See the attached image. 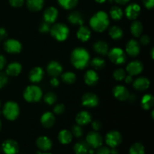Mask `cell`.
Wrapping results in <instances>:
<instances>
[{"label": "cell", "instance_id": "cell-1", "mask_svg": "<svg viewBox=\"0 0 154 154\" xmlns=\"http://www.w3.org/2000/svg\"><path fill=\"white\" fill-rule=\"evenodd\" d=\"M90 61V54L84 48H75L71 54V62L74 67L78 69H84Z\"/></svg>", "mask_w": 154, "mask_h": 154}, {"label": "cell", "instance_id": "cell-2", "mask_svg": "<svg viewBox=\"0 0 154 154\" xmlns=\"http://www.w3.org/2000/svg\"><path fill=\"white\" fill-rule=\"evenodd\" d=\"M90 25L93 30L98 32L105 31L109 26L108 14L102 11H98L90 18Z\"/></svg>", "mask_w": 154, "mask_h": 154}, {"label": "cell", "instance_id": "cell-3", "mask_svg": "<svg viewBox=\"0 0 154 154\" xmlns=\"http://www.w3.org/2000/svg\"><path fill=\"white\" fill-rule=\"evenodd\" d=\"M50 32L51 35L59 42L66 40L69 34V29L67 26L62 23H57L53 26Z\"/></svg>", "mask_w": 154, "mask_h": 154}, {"label": "cell", "instance_id": "cell-4", "mask_svg": "<svg viewBox=\"0 0 154 154\" xmlns=\"http://www.w3.org/2000/svg\"><path fill=\"white\" fill-rule=\"evenodd\" d=\"M42 96V91L38 86L30 85L26 88L23 97L28 102H37Z\"/></svg>", "mask_w": 154, "mask_h": 154}, {"label": "cell", "instance_id": "cell-5", "mask_svg": "<svg viewBox=\"0 0 154 154\" xmlns=\"http://www.w3.org/2000/svg\"><path fill=\"white\" fill-rule=\"evenodd\" d=\"M3 114L8 120H14L17 118L20 114V108L17 104L14 102L9 101L5 104L3 107Z\"/></svg>", "mask_w": 154, "mask_h": 154}, {"label": "cell", "instance_id": "cell-6", "mask_svg": "<svg viewBox=\"0 0 154 154\" xmlns=\"http://www.w3.org/2000/svg\"><path fill=\"white\" fill-rule=\"evenodd\" d=\"M108 54L110 60L115 65H122L126 62V55L121 48H113Z\"/></svg>", "mask_w": 154, "mask_h": 154}, {"label": "cell", "instance_id": "cell-7", "mask_svg": "<svg viewBox=\"0 0 154 154\" xmlns=\"http://www.w3.org/2000/svg\"><path fill=\"white\" fill-rule=\"evenodd\" d=\"M106 144L111 148L117 147L122 142V135L117 131H110L105 136Z\"/></svg>", "mask_w": 154, "mask_h": 154}, {"label": "cell", "instance_id": "cell-8", "mask_svg": "<svg viewBox=\"0 0 154 154\" xmlns=\"http://www.w3.org/2000/svg\"><path fill=\"white\" fill-rule=\"evenodd\" d=\"M86 142L88 144L90 147L98 148L102 146L103 139L100 134L93 131V132H90L87 134V137H86Z\"/></svg>", "mask_w": 154, "mask_h": 154}, {"label": "cell", "instance_id": "cell-9", "mask_svg": "<svg viewBox=\"0 0 154 154\" xmlns=\"http://www.w3.org/2000/svg\"><path fill=\"white\" fill-rule=\"evenodd\" d=\"M82 105L87 108H95L99 105V98L95 93H87L82 96Z\"/></svg>", "mask_w": 154, "mask_h": 154}, {"label": "cell", "instance_id": "cell-10", "mask_svg": "<svg viewBox=\"0 0 154 154\" xmlns=\"http://www.w3.org/2000/svg\"><path fill=\"white\" fill-rule=\"evenodd\" d=\"M4 48L6 52L10 54H18L22 49V45L16 39H8L4 44Z\"/></svg>", "mask_w": 154, "mask_h": 154}, {"label": "cell", "instance_id": "cell-11", "mask_svg": "<svg viewBox=\"0 0 154 154\" xmlns=\"http://www.w3.org/2000/svg\"><path fill=\"white\" fill-rule=\"evenodd\" d=\"M2 150L5 154H17L19 151V145L14 140L8 139L3 142Z\"/></svg>", "mask_w": 154, "mask_h": 154}, {"label": "cell", "instance_id": "cell-12", "mask_svg": "<svg viewBox=\"0 0 154 154\" xmlns=\"http://www.w3.org/2000/svg\"><path fill=\"white\" fill-rule=\"evenodd\" d=\"M114 97L120 101H126L129 97V93L127 89L122 85H117L113 89Z\"/></svg>", "mask_w": 154, "mask_h": 154}, {"label": "cell", "instance_id": "cell-13", "mask_svg": "<svg viewBox=\"0 0 154 154\" xmlns=\"http://www.w3.org/2000/svg\"><path fill=\"white\" fill-rule=\"evenodd\" d=\"M143 68H144V66H143L142 63L138 61V60H135V61L131 62L127 65L126 72L129 75L133 76V75H139L143 71Z\"/></svg>", "mask_w": 154, "mask_h": 154}, {"label": "cell", "instance_id": "cell-14", "mask_svg": "<svg viewBox=\"0 0 154 154\" xmlns=\"http://www.w3.org/2000/svg\"><path fill=\"white\" fill-rule=\"evenodd\" d=\"M141 7L138 4L132 3L129 5L126 8V16L129 20H135L140 14Z\"/></svg>", "mask_w": 154, "mask_h": 154}, {"label": "cell", "instance_id": "cell-15", "mask_svg": "<svg viewBox=\"0 0 154 154\" xmlns=\"http://www.w3.org/2000/svg\"><path fill=\"white\" fill-rule=\"evenodd\" d=\"M126 51L130 57H137L140 53V45L138 42L134 39L129 41L126 45Z\"/></svg>", "mask_w": 154, "mask_h": 154}, {"label": "cell", "instance_id": "cell-16", "mask_svg": "<svg viewBox=\"0 0 154 154\" xmlns=\"http://www.w3.org/2000/svg\"><path fill=\"white\" fill-rule=\"evenodd\" d=\"M47 72H48V75L55 78V77L59 76L62 73L63 67L58 62L52 61L47 66Z\"/></svg>", "mask_w": 154, "mask_h": 154}, {"label": "cell", "instance_id": "cell-17", "mask_svg": "<svg viewBox=\"0 0 154 154\" xmlns=\"http://www.w3.org/2000/svg\"><path fill=\"white\" fill-rule=\"evenodd\" d=\"M44 20L48 23H54L58 17V11L55 7H49L44 12Z\"/></svg>", "mask_w": 154, "mask_h": 154}, {"label": "cell", "instance_id": "cell-18", "mask_svg": "<svg viewBox=\"0 0 154 154\" xmlns=\"http://www.w3.org/2000/svg\"><path fill=\"white\" fill-rule=\"evenodd\" d=\"M36 145L43 151H48L51 149L53 145L52 141L47 136H40L36 140Z\"/></svg>", "mask_w": 154, "mask_h": 154}, {"label": "cell", "instance_id": "cell-19", "mask_svg": "<svg viewBox=\"0 0 154 154\" xmlns=\"http://www.w3.org/2000/svg\"><path fill=\"white\" fill-rule=\"evenodd\" d=\"M44 75H45V72L42 68L35 67L29 72V78L31 82L38 83L42 80Z\"/></svg>", "mask_w": 154, "mask_h": 154}, {"label": "cell", "instance_id": "cell-20", "mask_svg": "<svg viewBox=\"0 0 154 154\" xmlns=\"http://www.w3.org/2000/svg\"><path fill=\"white\" fill-rule=\"evenodd\" d=\"M150 82L145 77H140L133 82V87L138 91H144L150 87Z\"/></svg>", "mask_w": 154, "mask_h": 154}, {"label": "cell", "instance_id": "cell-21", "mask_svg": "<svg viewBox=\"0 0 154 154\" xmlns=\"http://www.w3.org/2000/svg\"><path fill=\"white\" fill-rule=\"evenodd\" d=\"M41 123L45 128H51L55 123V117L51 112H45L41 117Z\"/></svg>", "mask_w": 154, "mask_h": 154}, {"label": "cell", "instance_id": "cell-22", "mask_svg": "<svg viewBox=\"0 0 154 154\" xmlns=\"http://www.w3.org/2000/svg\"><path fill=\"white\" fill-rule=\"evenodd\" d=\"M91 115L88 111H82L78 113L76 116V118H75L77 123L80 126H85V125L88 124L91 121Z\"/></svg>", "mask_w": 154, "mask_h": 154}, {"label": "cell", "instance_id": "cell-23", "mask_svg": "<svg viewBox=\"0 0 154 154\" xmlns=\"http://www.w3.org/2000/svg\"><path fill=\"white\" fill-rule=\"evenodd\" d=\"M98 81H99V76L94 70H88L84 75V81L87 85H96Z\"/></svg>", "mask_w": 154, "mask_h": 154}, {"label": "cell", "instance_id": "cell-24", "mask_svg": "<svg viewBox=\"0 0 154 154\" xmlns=\"http://www.w3.org/2000/svg\"><path fill=\"white\" fill-rule=\"evenodd\" d=\"M22 70V66L19 63L14 62L8 66L6 74L9 76H17Z\"/></svg>", "mask_w": 154, "mask_h": 154}, {"label": "cell", "instance_id": "cell-25", "mask_svg": "<svg viewBox=\"0 0 154 154\" xmlns=\"http://www.w3.org/2000/svg\"><path fill=\"white\" fill-rule=\"evenodd\" d=\"M93 50L98 54L105 56L108 53V45L104 41H98L93 45Z\"/></svg>", "mask_w": 154, "mask_h": 154}, {"label": "cell", "instance_id": "cell-26", "mask_svg": "<svg viewBox=\"0 0 154 154\" xmlns=\"http://www.w3.org/2000/svg\"><path fill=\"white\" fill-rule=\"evenodd\" d=\"M45 5V0H26L27 8L31 11H38L42 10Z\"/></svg>", "mask_w": 154, "mask_h": 154}, {"label": "cell", "instance_id": "cell-27", "mask_svg": "<svg viewBox=\"0 0 154 154\" xmlns=\"http://www.w3.org/2000/svg\"><path fill=\"white\" fill-rule=\"evenodd\" d=\"M90 150V146L84 141H78L74 146V151L76 154H87Z\"/></svg>", "mask_w": 154, "mask_h": 154}, {"label": "cell", "instance_id": "cell-28", "mask_svg": "<svg viewBox=\"0 0 154 154\" xmlns=\"http://www.w3.org/2000/svg\"><path fill=\"white\" fill-rule=\"evenodd\" d=\"M77 36L79 40L85 42L90 39V36H91V32L87 26H81L77 32Z\"/></svg>", "mask_w": 154, "mask_h": 154}, {"label": "cell", "instance_id": "cell-29", "mask_svg": "<svg viewBox=\"0 0 154 154\" xmlns=\"http://www.w3.org/2000/svg\"><path fill=\"white\" fill-rule=\"evenodd\" d=\"M72 132L67 129H63L60 132L58 135V139L60 142L63 144H68L72 141Z\"/></svg>", "mask_w": 154, "mask_h": 154}, {"label": "cell", "instance_id": "cell-30", "mask_svg": "<svg viewBox=\"0 0 154 154\" xmlns=\"http://www.w3.org/2000/svg\"><path fill=\"white\" fill-rule=\"evenodd\" d=\"M68 20L73 25L82 26L84 23V20H83L82 16L79 12L77 11L72 12L68 17Z\"/></svg>", "mask_w": 154, "mask_h": 154}, {"label": "cell", "instance_id": "cell-31", "mask_svg": "<svg viewBox=\"0 0 154 154\" xmlns=\"http://www.w3.org/2000/svg\"><path fill=\"white\" fill-rule=\"evenodd\" d=\"M154 98L152 94H146L141 99V106L144 110H149L153 106Z\"/></svg>", "mask_w": 154, "mask_h": 154}, {"label": "cell", "instance_id": "cell-32", "mask_svg": "<svg viewBox=\"0 0 154 154\" xmlns=\"http://www.w3.org/2000/svg\"><path fill=\"white\" fill-rule=\"evenodd\" d=\"M131 32L135 37H140L143 31V25L140 21H134L130 26Z\"/></svg>", "mask_w": 154, "mask_h": 154}, {"label": "cell", "instance_id": "cell-33", "mask_svg": "<svg viewBox=\"0 0 154 154\" xmlns=\"http://www.w3.org/2000/svg\"><path fill=\"white\" fill-rule=\"evenodd\" d=\"M109 35L111 38L114 39V40H118V39H120L123 37V32L120 27L114 26L110 28Z\"/></svg>", "mask_w": 154, "mask_h": 154}, {"label": "cell", "instance_id": "cell-34", "mask_svg": "<svg viewBox=\"0 0 154 154\" xmlns=\"http://www.w3.org/2000/svg\"><path fill=\"white\" fill-rule=\"evenodd\" d=\"M110 15L114 20H120L123 17V12L120 8L117 7V6H113L110 11Z\"/></svg>", "mask_w": 154, "mask_h": 154}, {"label": "cell", "instance_id": "cell-35", "mask_svg": "<svg viewBox=\"0 0 154 154\" xmlns=\"http://www.w3.org/2000/svg\"><path fill=\"white\" fill-rule=\"evenodd\" d=\"M57 1L61 7L67 10L74 8L78 2V0H57Z\"/></svg>", "mask_w": 154, "mask_h": 154}, {"label": "cell", "instance_id": "cell-36", "mask_svg": "<svg viewBox=\"0 0 154 154\" xmlns=\"http://www.w3.org/2000/svg\"><path fill=\"white\" fill-rule=\"evenodd\" d=\"M145 149L144 145L141 143H135L131 146L129 149V154H144Z\"/></svg>", "mask_w": 154, "mask_h": 154}, {"label": "cell", "instance_id": "cell-37", "mask_svg": "<svg viewBox=\"0 0 154 154\" xmlns=\"http://www.w3.org/2000/svg\"><path fill=\"white\" fill-rule=\"evenodd\" d=\"M62 80H63L66 84H74V83L75 82V81H76V75H75V74L73 73V72H65V73L63 74V75H62Z\"/></svg>", "mask_w": 154, "mask_h": 154}, {"label": "cell", "instance_id": "cell-38", "mask_svg": "<svg viewBox=\"0 0 154 154\" xmlns=\"http://www.w3.org/2000/svg\"><path fill=\"white\" fill-rule=\"evenodd\" d=\"M91 66L94 68L96 70H100V69H103L105 66V61L103 59H101L99 57H96V58L93 59L90 63Z\"/></svg>", "mask_w": 154, "mask_h": 154}, {"label": "cell", "instance_id": "cell-39", "mask_svg": "<svg viewBox=\"0 0 154 154\" xmlns=\"http://www.w3.org/2000/svg\"><path fill=\"white\" fill-rule=\"evenodd\" d=\"M44 100H45V103H47L48 105H53V104L55 103L57 100V95H56L55 93H52V92H49V93H48L47 94L45 95Z\"/></svg>", "mask_w": 154, "mask_h": 154}, {"label": "cell", "instance_id": "cell-40", "mask_svg": "<svg viewBox=\"0 0 154 154\" xmlns=\"http://www.w3.org/2000/svg\"><path fill=\"white\" fill-rule=\"evenodd\" d=\"M113 76L116 81H123L126 77V72L123 69H117L113 73Z\"/></svg>", "mask_w": 154, "mask_h": 154}, {"label": "cell", "instance_id": "cell-41", "mask_svg": "<svg viewBox=\"0 0 154 154\" xmlns=\"http://www.w3.org/2000/svg\"><path fill=\"white\" fill-rule=\"evenodd\" d=\"M72 134L76 138H80L83 135V129L80 125H74L72 128Z\"/></svg>", "mask_w": 154, "mask_h": 154}, {"label": "cell", "instance_id": "cell-42", "mask_svg": "<svg viewBox=\"0 0 154 154\" xmlns=\"http://www.w3.org/2000/svg\"><path fill=\"white\" fill-rule=\"evenodd\" d=\"M8 81V79L7 74L0 72V89L2 88L7 84Z\"/></svg>", "mask_w": 154, "mask_h": 154}, {"label": "cell", "instance_id": "cell-43", "mask_svg": "<svg viewBox=\"0 0 154 154\" xmlns=\"http://www.w3.org/2000/svg\"><path fill=\"white\" fill-rule=\"evenodd\" d=\"M65 111V105L63 104H58L54 108V112L56 114H62Z\"/></svg>", "mask_w": 154, "mask_h": 154}, {"label": "cell", "instance_id": "cell-44", "mask_svg": "<svg viewBox=\"0 0 154 154\" xmlns=\"http://www.w3.org/2000/svg\"><path fill=\"white\" fill-rule=\"evenodd\" d=\"M51 29V27H50V23L44 21L42 24L40 25L39 27V30H40L41 32H48Z\"/></svg>", "mask_w": 154, "mask_h": 154}, {"label": "cell", "instance_id": "cell-45", "mask_svg": "<svg viewBox=\"0 0 154 154\" xmlns=\"http://www.w3.org/2000/svg\"><path fill=\"white\" fill-rule=\"evenodd\" d=\"M9 3L12 7L20 8L24 4V0H9Z\"/></svg>", "mask_w": 154, "mask_h": 154}, {"label": "cell", "instance_id": "cell-46", "mask_svg": "<svg viewBox=\"0 0 154 154\" xmlns=\"http://www.w3.org/2000/svg\"><path fill=\"white\" fill-rule=\"evenodd\" d=\"M96 153L97 154H111V150L108 147H99Z\"/></svg>", "mask_w": 154, "mask_h": 154}, {"label": "cell", "instance_id": "cell-47", "mask_svg": "<svg viewBox=\"0 0 154 154\" xmlns=\"http://www.w3.org/2000/svg\"><path fill=\"white\" fill-rule=\"evenodd\" d=\"M142 2L147 9L153 8L154 6V0H142Z\"/></svg>", "mask_w": 154, "mask_h": 154}, {"label": "cell", "instance_id": "cell-48", "mask_svg": "<svg viewBox=\"0 0 154 154\" xmlns=\"http://www.w3.org/2000/svg\"><path fill=\"white\" fill-rule=\"evenodd\" d=\"M150 37H149L148 35H142L141 37V39H140V42H141V43L143 45H148L149 43H150Z\"/></svg>", "mask_w": 154, "mask_h": 154}, {"label": "cell", "instance_id": "cell-49", "mask_svg": "<svg viewBox=\"0 0 154 154\" xmlns=\"http://www.w3.org/2000/svg\"><path fill=\"white\" fill-rule=\"evenodd\" d=\"M92 127L95 131H99L102 128V123L98 120H95L92 123Z\"/></svg>", "mask_w": 154, "mask_h": 154}, {"label": "cell", "instance_id": "cell-50", "mask_svg": "<svg viewBox=\"0 0 154 154\" xmlns=\"http://www.w3.org/2000/svg\"><path fill=\"white\" fill-rule=\"evenodd\" d=\"M6 65V59L4 56L0 55V70L3 69V68Z\"/></svg>", "mask_w": 154, "mask_h": 154}, {"label": "cell", "instance_id": "cell-51", "mask_svg": "<svg viewBox=\"0 0 154 154\" xmlns=\"http://www.w3.org/2000/svg\"><path fill=\"white\" fill-rule=\"evenodd\" d=\"M51 84L54 87H57V86L60 84V82H59V80L57 79V78H53L51 80Z\"/></svg>", "mask_w": 154, "mask_h": 154}, {"label": "cell", "instance_id": "cell-52", "mask_svg": "<svg viewBox=\"0 0 154 154\" xmlns=\"http://www.w3.org/2000/svg\"><path fill=\"white\" fill-rule=\"evenodd\" d=\"M7 35V32L6 30L4 28H0V41L3 38L6 37Z\"/></svg>", "mask_w": 154, "mask_h": 154}, {"label": "cell", "instance_id": "cell-53", "mask_svg": "<svg viewBox=\"0 0 154 154\" xmlns=\"http://www.w3.org/2000/svg\"><path fill=\"white\" fill-rule=\"evenodd\" d=\"M125 81H126V84H131V83L133 81V79H132V75H128V76L125 77Z\"/></svg>", "mask_w": 154, "mask_h": 154}, {"label": "cell", "instance_id": "cell-54", "mask_svg": "<svg viewBox=\"0 0 154 154\" xmlns=\"http://www.w3.org/2000/svg\"><path fill=\"white\" fill-rule=\"evenodd\" d=\"M119 5H126L129 2V0H114Z\"/></svg>", "mask_w": 154, "mask_h": 154}, {"label": "cell", "instance_id": "cell-55", "mask_svg": "<svg viewBox=\"0 0 154 154\" xmlns=\"http://www.w3.org/2000/svg\"><path fill=\"white\" fill-rule=\"evenodd\" d=\"M111 154H118V151L115 149V147L112 148L111 150Z\"/></svg>", "mask_w": 154, "mask_h": 154}, {"label": "cell", "instance_id": "cell-56", "mask_svg": "<svg viewBox=\"0 0 154 154\" xmlns=\"http://www.w3.org/2000/svg\"><path fill=\"white\" fill-rule=\"evenodd\" d=\"M95 1L98 3H104L106 0H95Z\"/></svg>", "mask_w": 154, "mask_h": 154}, {"label": "cell", "instance_id": "cell-57", "mask_svg": "<svg viewBox=\"0 0 154 154\" xmlns=\"http://www.w3.org/2000/svg\"><path fill=\"white\" fill-rule=\"evenodd\" d=\"M153 51H154V50H153V49L151 50V52H150V53H151V57H152V59H153Z\"/></svg>", "mask_w": 154, "mask_h": 154}, {"label": "cell", "instance_id": "cell-58", "mask_svg": "<svg viewBox=\"0 0 154 154\" xmlns=\"http://www.w3.org/2000/svg\"><path fill=\"white\" fill-rule=\"evenodd\" d=\"M38 154H51V153H38Z\"/></svg>", "mask_w": 154, "mask_h": 154}, {"label": "cell", "instance_id": "cell-59", "mask_svg": "<svg viewBox=\"0 0 154 154\" xmlns=\"http://www.w3.org/2000/svg\"><path fill=\"white\" fill-rule=\"evenodd\" d=\"M1 129H2V123L1 121H0V131H1Z\"/></svg>", "mask_w": 154, "mask_h": 154}, {"label": "cell", "instance_id": "cell-60", "mask_svg": "<svg viewBox=\"0 0 154 154\" xmlns=\"http://www.w3.org/2000/svg\"><path fill=\"white\" fill-rule=\"evenodd\" d=\"M0 106H1V102H0Z\"/></svg>", "mask_w": 154, "mask_h": 154}]
</instances>
